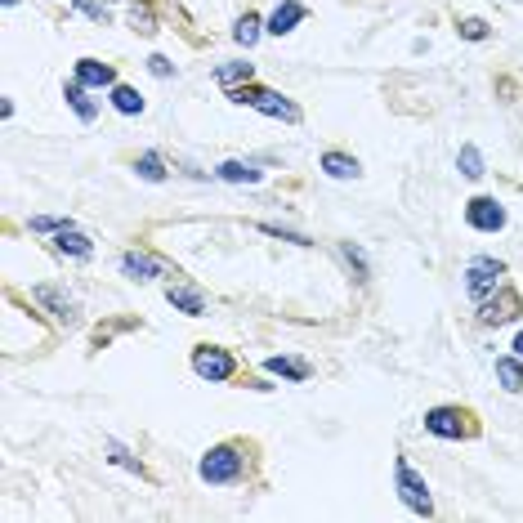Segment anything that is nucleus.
I'll list each match as a JSON object with an SVG mask.
<instances>
[{
	"label": "nucleus",
	"instance_id": "obj_1",
	"mask_svg": "<svg viewBox=\"0 0 523 523\" xmlns=\"http://www.w3.org/2000/svg\"><path fill=\"white\" fill-rule=\"evenodd\" d=\"M228 99H233L237 108H255V112H264V117H273V121H287V126H296V121H300L296 103H291L287 94L269 90V85L246 81V85H237V90H228Z\"/></svg>",
	"mask_w": 523,
	"mask_h": 523
},
{
	"label": "nucleus",
	"instance_id": "obj_7",
	"mask_svg": "<svg viewBox=\"0 0 523 523\" xmlns=\"http://www.w3.org/2000/svg\"><path fill=\"white\" fill-rule=\"evenodd\" d=\"M193 372L202 380H233L237 376V358L220 345H197L193 349Z\"/></svg>",
	"mask_w": 523,
	"mask_h": 523
},
{
	"label": "nucleus",
	"instance_id": "obj_13",
	"mask_svg": "<svg viewBox=\"0 0 523 523\" xmlns=\"http://www.w3.org/2000/svg\"><path fill=\"white\" fill-rule=\"evenodd\" d=\"M166 300L175 304L179 313H188V318H202V313H206V296H202L197 287H184V282H170V287H166Z\"/></svg>",
	"mask_w": 523,
	"mask_h": 523
},
{
	"label": "nucleus",
	"instance_id": "obj_12",
	"mask_svg": "<svg viewBox=\"0 0 523 523\" xmlns=\"http://www.w3.org/2000/svg\"><path fill=\"white\" fill-rule=\"evenodd\" d=\"M76 81H81L85 90H108V85H117V68H112V63H99V59H81L76 63Z\"/></svg>",
	"mask_w": 523,
	"mask_h": 523
},
{
	"label": "nucleus",
	"instance_id": "obj_22",
	"mask_svg": "<svg viewBox=\"0 0 523 523\" xmlns=\"http://www.w3.org/2000/svg\"><path fill=\"white\" fill-rule=\"evenodd\" d=\"M264 367H269L273 376H287V380H309L313 376V367L300 363V358H269Z\"/></svg>",
	"mask_w": 523,
	"mask_h": 523
},
{
	"label": "nucleus",
	"instance_id": "obj_11",
	"mask_svg": "<svg viewBox=\"0 0 523 523\" xmlns=\"http://www.w3.org/2000/svg\"><path fill=\"white\" fill-rule=\"evenodd\" d=\"M54 251L68 255V260H90V255H94V242H90V237H85L76 224H68V228H59V233H54Z\"/></svg>",
	"mask_w": 523,
	"mask_h": 523
},
{
	"label": "nucleus",
	"instance_id": "obj_20",
	"mask_svg": "<svg viewBox=\"0 0 523 523\" xmlns=\"http://www.w3.org/2000/svg\"><path fill=\"white\" fill-rule=\"evenodd\" d=\"M456 170H461L465 179H483L488 170H483V152L474 144H461V152H456Z\"/></svg>",
	"mask_w": 523,
	"mask_h": 523
},
{
	"label": "nucleus",
	"instance_id": "obj_29",
	"mask_svg": "<svg viewBox=\"0 0 523 523\" xmlns=\"http://www.w3.org/2000/svg\"><path fill=\"white\" fill-rule=\"evenodd\" d=\"M260 233H269V237H282V242H296V246H313L304 233H296V228H282V224H260Z\"/></svg>",
	"mask_w": 523,
	"mask_h": 523
},
{
	"label": "nucleus",
	"instance_id": "obj_3",
	"mask_svg": "<svg viewBox=\"0 0 523 523\" xmlns=\"http://www.w3.org/2000/svg\"><path fill=\"white\" fill-rule=\"evenodd\" d=\"M197 474H202L206 483H242V474H246L242 443H220V448H211L202 456V465H197Z\"/></svg>",
	"mask_w": 523,
	"mask_h": 523
},
{
	"label": "nucleus",
	"instance_id": "obj_2",
	"mask_svg": "<svg viewBox=\"0 0 523 523\" xmlns=\"http://www.w3.org/2000/svg\"><path fill=\"white\" fill-rule=\"evenodd\" d=\"M425 430L434 439H474L479 434V416L470 407H430L425 412Z\"/></svg>",
	"mask_w": 523,
	"mask_h": 523
},
{
	"label": "nucleus",
	"instance_id": "obj_15",
	"mask_svg": "<svg viewBox=\"0 0 523 523\" xmlns=\"http://www.w3.org/2000/svg\"><path fill=\"white\" fill-rule=\"evenodd\" d=\"M318 166L327 170L331 179H358V175H363V166H358V157H349V152H340V148L322 152V161H318Z\"/></svg>",
	"mask_w": 523,
	"mask_h": 523
},
{
	"label": "nucleus",
	"instance_id": "obj_32",
	"mask_svg": "<svg viewBox=\"0 0 523 523\" xmlns=\"http://www.w3.org/2000/svg\"><path fill=\"white\" fill-rule=\"evenodd\" d=\"M515 354L523 358V331H519V340H515Z\"/></svg>",
	"mask_w": 523,
	"mask_h": 523
},
{
	"label": "nucleus",
	"instance_id": "obj_31",
	"mask_svg": "<svg viewBox=\"0 0 523 523\" xmlns=\"http://www.w3.org/2000/svg\"><path fill=\"white\" fill-rule=\"evenodd\" d=\"M148 72H152V76H175V63L161 59V54H152V59H148Z\"/></svg>",
	"mask_w": 523,
	"mask_h": 523
},
{
	"label": "nucleus",
	"instance_id": "obj_30",
	"mask_svg": "<svg viewBox=\"0 0 523 523\" xmlns=\"http://www.w3.org/2000/svg\"><path fill=\"white\" fill-rule=\"evenodd\" d=\"M456 32H461L465 41H488V23H483V18H465Z\"/></svg>",
	"mask_w": 523,
	"mask_h": 523
},
{
	"label": "nucleus",
	"instance_id": "obj_27",
	"mask_svg": "<svg viewBox=\"0 0 523 523\" xmlns=\"http://www.w3.org/2000/svg\"><path fill=\"white\" fill-rule=\"evenodd\" d=\"M340 255H345V264H349V269L358 273V282H367V255L358 251L354 242H340Z\"/></svg>",
	"mask_w": 523,
	"mask_h": 523
},
{
	"label": "nucleus",
	"instance_id": "obj_18",
	"mask_svg": "<svg viewBox=\"0 0 523 523\" xmlns=\"http://www.w3.org/2000/svg\"><path fill=\"white\" fill-rule=\"evenodd\" d=\"M255 76V63H224V68H215V81L224 85V90H237V85H246Z\"/></svg>",
	"mask_w": 523,
	"mask_h": 523
},
{
	"label": "nucleus",
	"instance_id": "obj_9",
	"mask_svg": "<svg viewBox=\"0 0 523 523\" xmlns=\"http://www.w3.org/2000/svg\"><path fill=\"white\" fill-rule=\"evenodd\" d=\"M465 224L479 228V233H501L506 228V211H501L497 197H474V202H465Z\"/></svg>",
	"mask_w": 523,
	"mask_h": 523
},
{
	"label": "nucleus",
	"instance_id": "obj_26",
	"mask_svg": "<svg viewBox=\"0 0 523 523\" xmlns=\"http://www.w3.org/2000/svg\"><path fill=\"white\" fill-rule=\"evenodd\" d=\"M103 452H108V461H112V465H126V470H135V474H144V465H139V461H135V456H130L126 448H121V443H117V439H108V443H103Z\"/></svg>",
	"mask_w": 523,
	"mask_h": 523
},
{
	"label": "nucleus",
	"instance_id": "obj_21",
	"mask_svg": "<svg viewBox=\"0 0 523 523\" xmlns=\"http://www.w3.org/2000/svg\"><path fill=\"white\" fill-rule=\"evenodd\" d=\"M215 175L224 179V184H260V170L255 166H246V161H224Z\"/></svg>",
	"mask_w": 523,
	"mask_h": 523
},
{
	"label": "nucleus",
	"instance_id": "obj_23",
	"mask_svg": "<svg viewBox=\"0 0 523 523\" xmlns=\"http://www.w3.org/2000/svg\"><path fill=\"white\" fill-rule=\"evenodd\" d=\"M130 32H139V36L157 32V14H152L148 0H135V5H130Z\"/></svg>",
	"mask_w": 523,
	"mask_h": 523
},
{
	"label": "nucleus",
	"instance_id": "obj_10",
	"mask_svg": "<svg viewBox=\"0 0 523 523\" xmlns=\"http://www.w3.org/2000/svg\"><path fill=\"white\" fill-rule=\"evenodd\" d=\"M121 273L135 278V282H152V278H166L170 264L157 260V255H144V251H126L121 255Z\"/></svg>",
	"mask_w": 523,
	"mask_h": 523
},
{
	"label": "nucleus",
	"instance_id": "obj_6",
	"mask_svg": "<svg viewBox=\"0 0 523 523\" xmlns=\"http://www.w3.org/2000/svg\"><path fill=\"white\" fill-rule=\"evenodd\" d=\"M519 313H523V300H519L515 287H506V282H501L488 300H479V322L483 327H506V322H515Z\"/></svg>",
	"mask_w": 523,
	"mask_h": 523
},
{
	"label": "nucleus",
	"instance_id": "obj_19",
	"mask_svg": "<svg viewBox=\"0 0 523 523\" xmlns=\"http://www.w3.org/2000/svg\"><path fill=\"white\" fill-rule=\"evenodd\" d=\"M112 108H117L121 117H139V112H144V99H139V90H130V85H112Z\"/></svg>",
	"mask_w": 523,
	"mask_h": 523
},
{
	"label": "nucleus",
	"instance_id": "obj_25",
	"mask_svg": "<svg viewBox=\"0 0 523 523\" xmlns=\"http://www.w3.org/2000/svg\"><path fill=\"white\" fill-rule=\"evenodd\" d=\"M233 41L237 45H255V41H260V14H242V18H237Z\"/></svg>",
	"mask_w": 523,
	"mask_h": 523
},
{
	"label": "nucleus",
	"instance_id": "obj_16",
	"mask_svg": "<svg viewBox=\"0 0 523 523\" xmlns=\"http://www.w3.org/2000/svg\"><path fill=\"white\" fill-rule=\"evenodd\" d=\"M63 99L72 103V108H76V117H81V121H94V117H99V108H94V103H90V94H85V85L76 81V76H72L68 85H63Z\"/></svg>",
	"mask_w": 523,
	"mask_h": 523
},
{
	"label": "nucleus",
	"instance_id": "obj_8",
	"mask_svg": "<svg viewBox=\"0 0 523 523\" xmlns=\"http://www.w3.org/2000/svg\"><path fill=\"white\" fill-rule=\"evenodd\" d=\"M32 300L45 304V309H50V318L59 322V327H76V322H81V304H76L63 287H32Z\"/></svg>",
	"mask_w": 523,
	"mask_h": 523
},
{
	"label": "nucleus",
	"instance_id": "obj_24",
	"mask_svg": "<svg viewBox=\"0 0 523 523\" xmlns=\"http://www.w3.org/2000/svg\"><path fill=\"white\" fill-rule=\"evenodd\" d=\"M135 175L148 179V184H161V179H166V161H161V152H144V157H135Z\"/></svg>",
	"mask_w": 523,
	"mask_h": 523
},
{
	"label": "nucleus",
	"instance_id": "obj_17",
	"mask_svg": "<svg viewBox=\"0 0 523 523\" xmlns=\"http://www.w3.org/2000/svg\"><path fill=\"white\" fill-rule=\"evenodd\" d=\"M497 380H501V389H510V394H519L523 389V358H497Z\"/></svg>",
	"mask_w": 523,
	"mask_h": 523
},
{
	"label": "nucleus",
	"instance_id": "obj_28",
	"mask_svg": "<svg viewBox=\"0 0 523 523\" xmlns=\"http://www.w3.org/2000/svg\"><path fill=\"white\" fill-rule=\"evenodd\" d=\"M68 224H72L68 215H36L27 228H32V233H59V228H68Z\"/></svg>",
	"mask_w": 523,
	"mask_h": 523
},
{
	"label": "nucleus",
	"instance_id": "obj_4",
	"mask_svg": "<svg viewBox=\"0 0 523 523\" xmlns=\"http://www.w3.org/2000/svg\"><path fill=\"white\" fill-rule=\"evenodd\" d=\"M394 483H398V497H403L407 510H416V515H434L430 488H425V479L412 470V461H407V456H398V461H394Z\"/></svg>",
	"mask_w": 523,
	"mask_h": 523
},
{
	"label": "nucleus",
	"instance_id": "obj_14",
	"mask_svg": "<svg viewBox=\"0 0 523 523\" xmlns=\"http://www.w3.org/2000/svg\"><path fill=\"white\" fill-rule=\"evenodd\" d=\"M304 18H309V9H304L300 0H287V5L273 9L269 32H273V36H287V32H296V23H304Z\"/></svg>",
	"mask_w": 523,
	"mask_h": 523
},
{
	"label": "nucleus",
	"instance_id": "obj_5",
	"mask_svg": "<svg viewBox=\"0 0 523 523\" xmlns=\"http://www.w3.org/2000/svg\"><path fill=\"white\" fill-rule=\"evenodd\" d=\"M501 278H506V264L492 260V255H479V260H470V269H465V291H470V300L479 304L501 287Z\"/></svg>",
	"mask_w": 523,
	"mask_h": 523
}]
</instances>
